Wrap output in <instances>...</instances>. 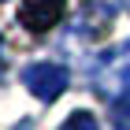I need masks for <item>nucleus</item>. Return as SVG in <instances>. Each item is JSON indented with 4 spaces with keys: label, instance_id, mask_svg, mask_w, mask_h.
Wrapping results in <instances>:
<instances>
[{
    "label": "nucleus",
    "instance_id": "1",
    "mask_svg": "<svg viewBox=\"0 0 130 130\" xmlns=\"http://www.w3.org/2000/svg\"><path fill=\"white\" fill-rule=\"evenodd\" d=\"M93 86H97L100 97H108V100H119L123 93H130V41L119 45L108 60L100 63Z\"/></svg>",
    "mask_w": 130,
    "mask_h": 130
},
{
    "label": "nucleus",
    "instance_id": "4",
    "mask_svg": "<svg viewBox=\"0 0 130 130\" xmlns=\"http://www.w3.org/2000/svg\"><path fill=\"white\" fill-rule=\"evenodd\" d=\"M111 126L130 130V93H123L119 100H111Z\"/></svg>",
    "mask_w": 130,
    "mask_h": 130
},
{
    "label": "nucleus",
    "instance_id": "2",
    "mask_svg": "<svg viewBox=\"0 0 130 130\" xmlns=\"http://www.w3.org/2000/svg\"><path fill=\"white\" fill-rule=\"evenodd\" d=\"M22 82H26V89H30L37 100H56V97H63L71 74L60 67V63L45 60V63H30V67L22 71Z\"/></svg>",
    "mask_w": 130,
    "mask_h": 130
},
{
    "label": "nucleus",
    "instance_id": "3",
    "mask_svg": "<svg viewBox=\"0 0 130 130\" xmlns=\"http://www.w3.org/2000/svg\"><path fill=\"white\" fill-rule=\"evenodd\" d=\"M67 0H19V22L30 34H48L52 26H60Z\"/></svg>",
    "mask_w": 130,
    "mask_h": 130
},
{
    "label": "nucleus",
    "instance_id": "5",
    "mask_svg": "<svg viewBox=\"0 0 130 130\" xmlns=\"http://www.w3.org/2000/svg\"><path fill=\"white\" fill-rule=\"evenodd\" d=\"M60 130H97V119H93V111H71Z\"/></svg>",
    "mask_w": 130,
    "mask_h": 130
},
{
    "label": "nucleus",
    "instance_id": "6",
    "mask_svg": "<svg viewBox=\"0 0 130 130\" xmlns=\"http://www.w3.org/2000/svg\"><path fill=\"white\" fill-rule=\"evenodd\" d=\"M22 130H30V123H22Z\"/></svg>",
    "mask_w": 130,
    "mask_h": 130
}]
</instances>
